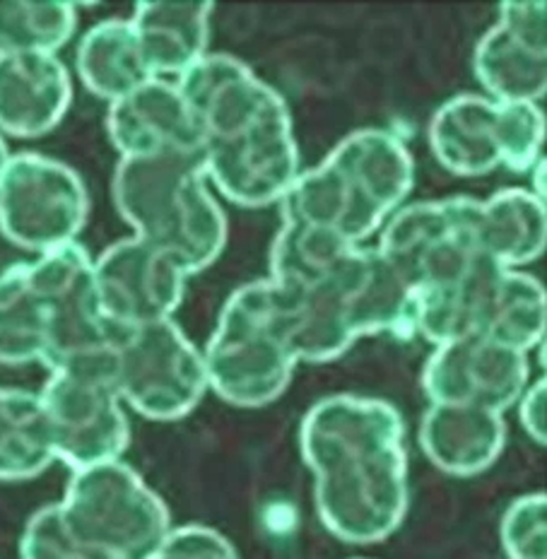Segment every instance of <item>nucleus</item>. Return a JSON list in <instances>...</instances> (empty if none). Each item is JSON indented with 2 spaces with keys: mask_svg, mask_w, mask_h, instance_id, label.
Returning <instances> with one entry per match:
<instances>
[{
  "mask_svg": "<svg viewBox=\"0 0 547 559\" xmlns=\"http://www.w3.org/2000/svg\"><path fill=\"white\" fill-rule=\"evenodd\" d=\"M73 80L56 53L0 56V133L41 138L63 121Z\"/></svg>",
  "mask_w": 547,
  "mask_h": 559,
  "instance_id": "nucleus-17",
  "label": "nucleus"
},
{
  "mask_svg": "<svg viewBox=\"0 0 547 559\" xmlns=\"http://www.w3.org/2000/svg\"><path fill=\"white\" fill-rule=\"evenodd\" d=\"M543 128L531 104L459 95L429 121V147L453 177L473 179L504 167L523 174L540 150Z\"/></svg>",
  "mask_w": 547,
  "mask_h": 559,
  "instance_id": "nucleus-6",
  "label": "nucleus"
},
{
  "mask_svg": "<svg viewBox=\"0 0 547 559\" xmlns=\"http://www.w3.org/2000/svg\"><path fill=\"white\" fill-rule=\"evenodd\" d=\"M207 183L241 207L281 203L301 171L289 109L267 116L239 138L203 147Z\"/></svg>",
  "mask_w": 547,
  "mask_h": 559,
  "instance_id": "nucleus-11",
  "label": "nucleus"
},
{
  "mask_svg": "<svg viewBox=\"0 0 547 559\" xmlns=\"http://www.w3.org/2000/svg\"><path fill=\"white\" fill-rule=\"evenodd\" d=\"M90 193L66 162L39 153L10 155L0 177V235L17 249L46 253L78 241Z\"/></svg>",
  "mask_w": 547,
  "mask_h": 559,
  "instance_id": "nucleus-9",
  "label": "nucleus"
},
{
  "mask_svg": "<svg viewBox=\"0 0 547 559\" xmlns=\"http://www.w3.org/2000/svg\"><path fill=\"white\" fill-rule=\"evenodd\" d=\"M75 29L73 3H0V56L58 53Z\"/></svg>",
  "mask_w": 547,
  "mask_h": 559,
  "instance_id": "nucleus-28",
  "label": "nucleus"
},
{
  "mask_svg": "<svg viewBox=\"0 0 547 559\" xmlns=\"http://www.w3.org/2000/svg\"><path fill=\"white\" fill-rule=\"evenodd\" d=\"M477 243L509 271L538 261L547 247V207L526 189H504L477 207Z\"/></svg>",
  "mask_w": 547,
  "mask_h": 559,
  "instance_id": "nucleus-20",
  "label": "nucleus"
},
{
  "mask_svg": "<svg viewBox=\"0 0 547 559\" xmlns=\"http://www.w3.org/2000/svg\"><path fill=\"white\" fill-rule=\"evenodd\" d=\"M145 559H239V555L227 535L203 523H189L169 528Z\"/></svg>",
  "mask_w": 547,
  "mask_h": 559,
  "instance_id": "nucleus-31",
  "label": "nucleus"
},
{
  "mask_svg": "<svg viewBox=\"0 0 547 559\" xmlns=\"http://www.w3.org/2000/svg\"><path fill=\"white\" fill-rule=\"evenodd\" d=\"M393 215L415 186V159L399 135L383 128H362L341 140L331 155Z\"/></svg>",
  "mask_w": 547,
  "mask_h": 559,
  "instance_id": "nucleus-23",
  "label": "nucleus"
},
{
  "mask_svg": "<svg viewBox=\"0 0 547 559\" xmlns=\"http://www.w3.org/2000/svg\"><path fill=\"white\" fill-rule=\"evenodd\" d=\"M114 383L138 415L174 423L193 413L207 391L203 353L174 319L123 331L114 343Z\"/></svg>",
  "mask_w": 547,
  "mask_h": 559,
  "instance_id": "nucleus-8",
  "label": "nucleus"
},
{
  "mask_svg": "<svg viewBox=\"0 0 547 559\" xmlns=\"http://www.w3.org/2000/svg\"><path fill=\"white\" fill-rule=\"evenodd\" d=\"M499 538L509 559H547V497L523 495L509 504Z\"/></svg>",
  "mask_w": 547,
  "mask_h": 559,
  "instance_id": "nucleus-29",
  "label": "nucleus"
},
{
  "mask_svg": "<svg viewBox=\"0 0 547 559\" xmlns=\"http://www.w3.org/2000/svg\"><path fill=\"white\" fill-rule=\"evenodd\" d=\"M56 463L39 393L0 386V483H25Z\"/></svg>",
  "mask_w": 547,
  "mask_h": 559,
  "instance_id": "nucleus-24",
  "label": "nucleus"
},
{
  "mask_svg": "<svg viewBox=\"0 0 547 559\" xmlns=\"http://www.w3.org/2000/svg\"><path fill=\"white\" fill-rule=\"evenodd\" d=\"M353 247L357 243H347L333 231L283 219L271 247V280L293 289L311 287L321 283Z\"/></svg>",
  "mask_w": 547,
  "mask_h": 559,
  "instance_id": "nucleus-27",
  "label": "nucleus"
},
{
  "mask_svg": "<svg viewBox=\"0 0 547 559\" xmlns=\"http://www.w3.org/2000/svg\"><path fill=\"white\" fill-rule=\"evenodd\" d=\"M281 205L283 219L333 231L357 247L381 231L391 217L333 157L301 169Z\"/></svg>",
  "mask_w": 547,
  "mask_h": 559,
  "instance_id": "nucleus-16",
  "label": "nucleus"
},
{
  "mask_svg": "<svg viewBox=\"0 0 547 559\" xmlns=\"http://www.w3.org/2000/svg\"><path fill=\"white\" fill-rule=\"evenodd\" d=\"M186 280L167 253L138 237L111 243L95 261L104 319L119 333L169 321L183 301Z\"/></svg>",
  "mask_w": 547,
  "mask_h": 559,
  "instance_id": "nucleus-12",
  "label": "nucleus"
},
{
  "mask_svg": "<svg viewBox=\"0 0 547 559\" xmlns=\"http://www.w3.org/2000/svg\"><path fill=\"white\" fill-rule=\"evenodd\" d=\"M299 451L313 475L323 528L350 545H377L407 516L405 423L399 407L337 393L309 407Z\"/></svg>",
  "mask_w": 547,
  "mask_h": 559,
  "instance_id": "nucleus-1",
  "label": "nucleus"
},
{
  "mask_svg": "<svg viewBox=\"0 0 547 559\" xmlns=\"http://www.w3.org/2000/svg\"><path fill=\"white\" fill-rule=\"evenodd\" d=\"M213 3H138L128 20L150 73L177 80L207 53Z\"/></svg>",
  "mask_w": 547,
  "mask_h": 559,
  "instance_id": "nucleus-19",
  "label": "nucleus"
},
{
  "mask_svg": "<svg viewBox=\"0 0 547 559\" xmlns=\"http://www.w3.org/2000/svg\"><path fill=\"white\" fill-rule=\"evenodd\" d=\"M8 159H10V153H8L5 138H3V133H0V177H3V169L8 165Z\"/></svg>",
  "mask_w": 547,
  "mask_h": 559,
  "instance_id": "nucleus-34",
  "label": "nucleus"
},
{
  "mask_svg": "<svg viewBox=\"0 0 547 559\" xmlns=\"http://www.w3.org/2000/svg\"><path fill=\"white\" fill-rule=\"evenodd\" d=\"M111 198L138 239L167 253L186 275L211 267L229 225L203 169V155L119 157Z\"/></svg>",
  "mask_w": 547,
  "mask_h": 559,
  "instance_id": "nucleus-2",
  "label": "nucleus"
},
{
  "mask_svg": "<svg viewBox=\"0 0 547 559\" xmlns=\"http://www.w3.org/2000/svg\"><path fill=\"white\" fill-rule=\"evenodd\" d=\"M547 331V295L533 275L507 271L492 305L487 309L480 335L504 347L531 353L543 345Z\"/></svg>",
  "mask_w": 547,
  "mask_h": 559,
  "instance_id": "nucleus-26",
  "label": "nucleus"
},
{
  "mask_svg": "<svg viewBox=\"0 0 547 559\" xmlns=\"http://www.w3.org/2000/svg\"><path fill=\"white\" fill-rule=\"evenodd\" d=\"M56 504L73 540L95 559H145L171 528L165 499L123 461L73 471Z\"/></svg>",
  "mask_w": 547,
  "mask_h": 559,
  "instance_id": "nucleus-4",
  "label": "nucleus"
},
{
  "mask_svg": "<svg viewBox=\"0 0 547 559\" xmlns=\"http://www.w3.org/2000/svg\"><path fill=\"white\" fill-rule=\"evenodd\" d=\"M174 85L201 126L203 147L239 138L267 116L289 109L281 92L229 53H205Z\"/></svg>",
  "mask_w": 547,
  "mask_h": 559,
  "instance_id": "nucleus-14",
  "label": "nucleus"
},
{
  "mask_svg": "<svg viewBox=\"0 0 547 559\" xmlns=\"http://www.w3.org/2000/svg\"><path fill=\"white\" fill-rule=\"evenodd\" d=\"M477 207L468 195L399 207L381 227L379 251L417 295L459 285L483 259Z\"/></svg>",
  "mask_w": 547,
  "mask_h": 559,
  "instance_id": "nucleus-7",
  "label": "nucleus"
},
{
  "mask_svg": "<svg viewBox=\"0 0 547 559\" xmlns=\"http://www.w3.org/2000/svg\"><path fill=\"white\" fill-rule=\"evenodd\" d=\"M46 319L27 261L0 273V365L22 367L44 359Z\"/></svg>",
  "mask_w": 547,
  "mask_h": 559,
  "instance_id": "nucleus-25",
  "label": "nucleus"
},
{
  "mask_svg": "<svg viewBox=\"0 0 547 559\" xmlns=\"http://www.w3.org/2000/svg\"><path fill=\"white\" fill-rule=\"evenodd\" d=\"M519 419L535 444H547V381L540 379L526 386L519 399Z\"/></svg>",
  "mask_w": 547,
  "mask_h": 559,
  "instance_id": "nucleus-32",
  "label": "nucleus"
},
{
  "mask_svg": "<svg viewBox=\"0 0 547 559\" xmlns=\"http://www.w3.org/2000/svg\"><path fill=\"white\" fill-rule=\"evenodd\" d=\"M526 353L465 335L437 345L423 369V389L429 403L477 405L504 415L528 386Z\"/></svg>",
  "mask_w": 547,
  "mask_h": 559,
  "instance_id": "nucleus-13",
  "label": "nucleus"
},
{
  "mask_svg": "<svg viewBox=\"0 0 547 559\" xmlns=\"http://www.w3.org/2000/svg\"><path fill=\"white\" fill-rule=\"evenodd\" d=\"M75 70L87 92L109 104L155 80L131 22L121 17L102 20L83 34L75 51Z\"/></svg>",
  "mask_w": 547,
  "mask_h": 559,
  "instance_id": "nucleus-21",
  "label": "nucleus"
},
{
  "mask_svg": "<svg viewBox=\"0 0 547 559\" xmlns=\"http://www.w3.org/2000/svg\"><path fill=\"white\" fill-rule=\"evenodd\" d=\"M295 293L275 280L235 289L203 349L207 389L237 407L275 403L299 365L293 353Z\"/></svg>",
  "mask_w": 547,
  "mask_h": 559,
  "instance_id": "nucleus-3",
  "label": "nucleus"
},
{
  "mask_svg": "<svg viewBox=\"0 0 547 559\" xmlns=\"http://www.w3.org/2000/svg\"><path fill=\"white\" fill-rule=\"evenodd\" d=\"M39 399L51 425L56 461L71 471L121 461L131 444V425L114 383V349L49 371Z\"/></svg>",
  "mask_w": 547,
  "mask_h": 559,
  "instance_id": "nucleus-5",
  "label": "nucleus"
},
{
  "mask_svg": "<svg viewBox=\"0 0 547 559\" xmlns=\"http://www.w3.org/2000/svg\"><path fill=\"white\" fill-rule=\"evenodd\" d=\"M22 559H95L68 533L58 504L41 507L29 516L20 538Z\"/></svg>",
  "mask_w": 547,
  "mask_h": 559,
  "instance_id": "nucleus-30",
  "label": "nucleus"
},
{
  "mask_svg": "<svg viewBox=\"0 0 547 559\" xmlns=\"http://www.w3.org/2000/svg\"><path fill=\"white\" fill-rule=\"evenodd\" d=\"M107 133L121 157L203 155V131L174 80L155 78L109 104Z\"/></svg>",
  "mask_w": 547,
  "mask_h": 559,
  "instance_id": "nucleus-15",
  "label": "nucleus"
},
{
  "mask_svg": "<svg viewBox=\"0 0 547 559\" xmlns=\"http://www.w3.org/2000/svg\"><path fill=\"white\" fill-rule=\"evenodd\" d=\"M504 415L477 405L429 403L420 425V447L429 463L453 477L480 475L502 456Z\"/></svg>",
  "mask_w": 547,
  "mask_h": 559,
  "instance_id": "nucleus-18",
  "label": "nucleus"
},
{
  "mask_svg": "<svg viewBox=\"0 0 547 559\" xmlns=\"http://www.w3.org/2000/svg\"><path fill=\"white\" fill-rule=\"evenodd\" d=\"M531 171H533V183H535L533 193L545 201V157L535 162V167Z\"/></svg>",
  "mask_w": 547,
  "mask_h": 559,
  "instance_id": "nucleus-33",
  "label": "nucleus"
},
{
  "mask_svg": "<svg viewBox=\"0 0 547 559\" xmlns=\"http://www.w3.org/2000/svg\"><path fill=\"white\" fill-rule=\"evenodd\" d=\"M29 280L44 307L46 353L53 371L114 349L119 331L104 319L95 283V261L83 243H66L27 261Z\"/></svg>",
  "mask_w": 547,
  "mask_h": 559,
  "instance_id": "nucleus-10",
  "label": "nucleus"
},
{
  "mask_svg": "<svg viewBox=\"0 0 547 559\" xmlns=\"http://www.w3.org/2000/svg\"><path fill=\"white\" fill-rule=\"evenodd\" d=\"M477 83L495 102L538 104L547 92V49L497 22L475 46Z\"/></svg>",
  "mask_w": 547,
  "mask_h": 559,
  "instance_id": "nucleus-22",
  "label": "nucleus"
}]
</instances>
